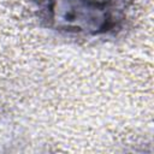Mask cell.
I'll use <instances>...</instances> for the list:
<instances>
[{
  "label": "cell",
  "instance_id": "6da1fadb",
  "mask_svg": "<svg viewBox=\"0 0 154 154\" xmlns=\"http://www.w3.org/2000/svg\"><path fill=\"white\" fill-rule=\"evenodd\" d=\"M117 0H60L52 1L51 20L69 31L103 32L116 25L109 6Z\"/></svg>",
  "mask_w": 154,
  "mask_h": 154
}]
</instances>
